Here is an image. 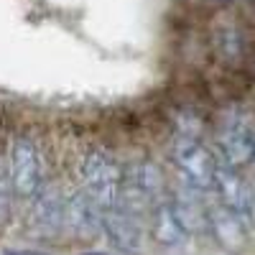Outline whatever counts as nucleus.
I'll return each instance as SVG.
<instances>
[{"mask_svg":"<svg viewBox=\"0 0 255 255\" xmlns=\"http://www.w3.org/2000/svg\"><path fill=\"white\" fill-rule=\"evenodd\" d=\"M171 156L186 184H191L199 191H209V189L215 191V174H217L220 156H212V151L199 143V138L176 135Z\"/></svg>","mask_w":255,"mask_h":255,"instance_id":"7ed1b4c3","label":"nucleus"},{"mask_svg":"<svg viewBox=\"0 0 255 255\" xmlns=\"http://www.w3.org/2000/svg\"><path fill=\"white\" fill-rule=\"evenodd\" d=\"M82 255H110V253H97L95 250V253H82Z\"/></svg>","mask_w":255,"mask_h":255,"instance_id":"2eb2a0df","label":"nucleus"},{"mask_svg":"<svg viewBox=\"0 0 255 255\" xmlns=\"http://www.w3.org/2000/svg\"><path fill=\"white\" fill-rule=\"evenodd\" d=\"M140 217L130 215L120 204L102 212V232L120 253H140L143 248V227Z\"/></svg>","mask_w":255,"mask_h":255,"instance_id":"6e6552de","label":"nucleus"},{"mask_svg":"<svg viewBox=\"0 0 255 255\" xmlns=\"http://www.w3.org/2000/svg\"><path fill=\"white\" fill-rule=\"evenodd\" d=\"M217 148H220V161L230 166H245L255 156V133L243 115H225L220 133H217Z\"/></svg>","mask_w":255,"mask_h":255,"instance_id":"423d86ee","label":"nucleus"},{"mask_svg":"<svg viewBox=\"0 0 255 255\" xmlns=\"http://www.w3.org/2000/svg\"><path fill=\"white\" fill-rule=\"evenodd\" d=\"M10 194H13V184H10V166L0 156V227L5 225L10 217Z\"/></svg>","mask_w":255,"mask_h":255,"instance_id":"f8f14e48","label":"nucleus"},{"mask_svg":"<svg viewBox=\"0 0 255 255\" xmlns=\"http://www.w3.org/2000/svg\"><path fill=\"white\" fill-rule=\"evenodd\" d=\"M207 220H209L207 235H212V240H215L225 253L238 255V253L248 250L250 235H248V220L243 215L225 207L222 202H215V204L207 207Z\"/></svg>","mask_w":255,"mask_h":255,"instance_id":"39448f33","label":"nucleus"},{"mask_svg":"<svg viewBox=\"0 0 255 255\" xmlns=\"http://www.w3.org/2000/svg\"><path fill=\"white\" fill-rule=\"evenodd\" d=\"M151 235L163 248H179L189 238V232L179 222L176 212H174V204H171V199H168V197L161 199L153 207V212H151Z\"/></svg>","mask_w":255,"mask_h":255,"instance_id":"9b49d317","label":"nucleus"},{"mask_svg":"<svg viewBox=\"0 0 255 255\" xmlns=\"http://www.w3.org/2000/svg\"><path fill=\"white\" fill-rule=\"evenodd\" d=\"M5 255H46V253H36V250H5Z\"/></svg>","mask_w":255,"mask_h":255,"instance_id":"4468645a","label":"nucleus"},{"mask_svg":"<svg viewBox=\"0 0 255 255\" xmlns=\"http://www.w3.org/2000/svg\"><path fill=\"white\" fill-rule=\"evenodd\" d=\"M245 220H248V225L255 230V189H253V197H250V204H248V209H245Z\"/></svg>","mask_w":255,"mask_h":255,"instance_id":"ddd939ff","label":"nucleus"},{"mask_svg":"<svg viewBox=\"0 0 255 255\" xmlns=\"http://www.w3.org/2000/svg\"><path fill=\"white\" fill-rule=\"evenodd\" d=\"M67 194L56 179H46L38 194L28 202L31 207V222L41 235H59L67 227Z\"/></svg>","mask_w":255,"mask_h":255,"instance_id":"20e7f679","label":"nucleus"},{"mask_svg":"<svg viewBox=\"0 0 255 255\" xmlns=\"http://www.w3.org/2000/svg\"><path fill=\"white\" fill-rule=\"evenodd\" d=\"M215 191H217V202H222L225 207L235 209L238 215L245 217V209L250 204L253 197V186L238 174L235 166H230L225 161L217 163V174H215Z\"/></svg>","mask_w":255,"mask_h":255,"instance_id":"9d476101","label":"nucleus"},{"mask_svg":"<svg viewBox=\"0 0 255 255\" xmlns=\"http://www.w3.org/2000/svg\"><path fill=\"white\" fill-rule=\"evenodd\" d=\"M79 186L97 202L102 212L118 207L123 191V168L102 145H90L79 161Z\"/></svg>","mask_w":255,"mask_h":255,"instance_id":"f257e3e1","label":"nucleus"},{"mask_svg":"<svg viewBox=\"0 0 255 255\" xmlns=\"http://www.w3.org/2000/svg\"><path fill=\"white\" fill-rule=\"evenodd\" d=\"M253 161H255V156H253Z\"/></svg>","mask_w":255,"mask_h":255,"instance_id":"dca6fc26","label":"nucleus"},{"mask_svg":"<svg viewBox=\"0 0 255 255\" xmlns=\"http://www.w3.org/2000/svg\"><path fill=\"white\" fill-rule=\"evenodd\" d=\"M67 227L79 240H92L102 232V209L82 186L67 194Z\"/></svg>","mask_w":255,"mask_h":255,"instance_id":"0eeeda50","label":"nucleus"},{"mask_svg":"<svg viewBox=\"0 0 255 255\" xmlns=\"http://www.w3.org/2000/svg\"><path fill=\"white\" fill-rule=\"evenodd\" d=\"M10 184H13V194L20 202H31L38 189L44 186L46 174H44V156L41 148L36 145L33 135L20 133L10 143Z\"/></svg>","mask_w":255,"mask_h":255,"instance_id":"f03ea898","label":"nucleus"},{"mask_svg":"<svg viewBox=\"0 0 255 255\" xmlns=\"http://www.w3.org/2000/svg\"><path fill=\"white\" fill-rule=\"evenodd\" d=\"M199 194H204V191L194 189L191 184H181V189L176 191L174 197H168L174 204V212H176V217L179 222L184 225V230L189 232V235H204V232L209 230V220H207V207Z\"/></svg>","mask_w":255,"mask_h":255,"instance_id":"1a4fd4ad","label":"nucleus"}]
</instances>
